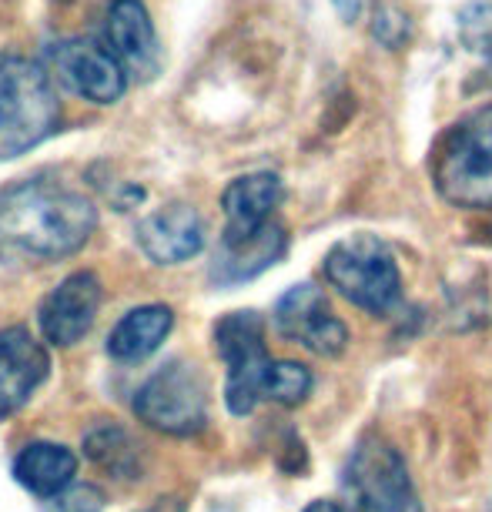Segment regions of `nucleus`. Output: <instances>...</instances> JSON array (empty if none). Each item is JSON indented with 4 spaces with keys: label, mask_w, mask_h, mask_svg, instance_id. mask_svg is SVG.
<instances>
[{
    "label": "nucleus",
    "mask_w": 492,
    "mask_h": 512,
    "mask_svg": "<svg viewBox=\"0 0 492 512\" xmlns=\"http://www.w3.org/2000/svg\"><path fill=\"white\" fill-rule=\"evenodd\" d=\"M98 211L81 191L54 181H24L0 195V251L54 262L74 255L91 238Z\"/></svg>",
    "instance_id": "1"
},
{
    "label": "nucleus",
    "mask_w": 492,
    "mask_h": 512,
    "mask_svg": "<svg viewBox=\"0 0 492 512\" xmlns=\"http://www.w3.org/2000/svg\"><path fill=\"white\" fill-rule=\"evenodd\" d=\"M61 124L51 74L31 57L0 54V161L21 158Z\"/></svg>",
    "instance_id": "2"
},
{
    "label": "nucleus",
    "mask_w": 492,
    "mask_h": 512,
    "mask_svg": "<svg viewBox=\"0 0 492 512\" xmlns=\"http://www.w3.org/2000/svg\"><path fill=\"white\" fill-rule=\"evenodd\" d=\"M432 178L452 208L492 211V104L472 111L442 138Z\"/></svg>",
    "instance_id": "3"
},
{
    "label": "nucleus",
    "mask_w": 492,
    "mask_h": 512,
    "mask_svg": "<svg viewBox=\"0 0 492 512\" xmlns=\"http://www.w3.org/2000/svg\"><path fill=\"white\" fill-rule=\"evenodd\" d=\"M325 275L339 288V295L372 315L392 312L399 302V265L392 248L375 235H352L339 241L325 258Z\"/></svg>",
    "instance_id": "4"
},
{
    "label": "nucleus",
    "mask_w": 492,
    "mask_h": 512,
    "mask_svg": "<svg viewBox=\"0 0 492 512\" xmlns=\"http://www.w3.org/2000/svg\"><path fill=\"white\" fill-rule=\"evenodd\" d=\"M342 492L352 512H412L416 492H412L409 469L395 446L382 436H365L352 449L342 472Z\"/></svg>",
    "instance_id": "5"
},
{
    "label": "nucleus",
    "mask_w": 492,
    "mask_h": 512,
    "mask_svg": "<svg viewBox=\"0 0 492 512\" xmlns=\"http://www.w3.org/2000/svg\"><path fill=\"white\" fill-rule=\"evenodd\" d=\"M215 349L228 365L225 402L235 415H248L258 402L268 399L275 362L268 359L262 318L255 312H231L215 325Z\"/></svg>",
    "instance_id": "6"
},
{
    "label": "nucleus",
    "mask_w": 492,
    "mask_h": 512,
    "mask_svg": "<svg viewBox=\"0 0 492 512\" xmlns=\"http://www.w3.org/2000/svg\"><path fill=\"white\" fill-rule=\"evenodd\" d=\"M134 412L151 429L168 436H195L208 422L205 382L191 365L171 362L168 369L154 372L138 389Z\"/></svg>",
    "instance_id": "7"
},
{
    "label": "nucleus",
    "mask_w": 492,
    "mask_h": 512,
    "mask_svg": "<svg viewBox=\"0 0 492 512\" xmlns=\"http://www.w3.org/2000/svg\"><path fill=\"white\" fill-rule=\"evenodd\" d=\"M47 64L64 88L94 104H114L128 91V74L108 47L91 37H67L47 47Z\"/></svg>",
    "instance_id": "8"
},
{
    "label": "nucleus",
    "mask_w": 492,
    "mask_h": 512,
    "mask_svg": "<svg viewBox=\"0 0 492 512\" xmlns=\"http://www.w3.org/2000/svg\"><path fill=\"white\" fill-rule=\"evenodd\" d=\"M275 325L278 332L292 342H302L305 349H312L315 355H339L349 342V328L328 308V298L322 295V288L315 285H295L278 298L275 305Z\"/></svg>",
    "instance_id": "9"
},
{
    "label": "nucleus",
    "mask_w": 492,
    "mask_h": 512,
    "mask_svg": "<svg viewBox=\"0 0 492 512\" xmlns=\"http://www.w3.org/2000/svg\"><path fill=\"white\" fill-rule=\"evenodd\" d=\"M101 308V282L91 272L64 278L41 305V332L51 345H74L91 332Z\"/></svg>",
    "instance_id": "10"
},
{
    "label": "nucleus",
    "mask_w": 492,
    "mask_h": 512,
    "mask_svg": "<svg viewBox=\"0 0 492 512\" xmlns=\"http://www.w3.org/2000/svg\"><path fill=\"white\" fill-rule=\"evenodd\" d=\"M47 369H51V359L27 328L0 332V419L31 402V395L47 379Z\"/></svg>",
    "instance_id": "11"
},
{
    "label": "nucleus",
    "mask_w": 492,
    "mask_h": 512,
    "mask_svg": "<svg viewBox=\"0 0 492 512\" xmlns=\"http://www.w3.org/2000/svg\"><path fill=\"white\" fill-rule=\"evenodd\" d=\"M285 251H288V235L275 221L248 231V235H221L215 262H211V282L225 288L252 282V278L268 272Z\"/></svg>",
    "instance_id": "12"
},
{
    "label": "nucleus",
    "mask_w": 492,
    "mask_h": 512,
    "mask_svg": "<svg viewBox=\"0 0 492 512\" xmlns=\"http://www.w3.org/2000/svg\"><path fill=\"white\" fill-rule=\"evenodd\" d=\"M108 51L118 57L124 74L151 81L161 67V47L141 0H114L108 11Z\"/></svg>",
    "instance_id": "13"
},
{
    "label": "nucleus",
    "mask_w": 492,
    "mask_h": 512,
    "mask_svg": "<svg viewBox=\"0 0 492 512\" xmlns=\"http://www.w3.org/2000/svg\"><path fill=\"white\" fill-rule=\"evenodd\" d=\"M138 245L158 265H178L195 258L205 245V225L188 205H168L138 225Z\"/></svg>",
    "instance_id": "14"
},
{
    "label": "nucleus",
    "mask_w": 492,
    "mask_h": 512,
    "mask_svg": "<svg viewBox=\"0 0 492 512\" xmlns=\"http://www.w3.org/2000/svg\"><path fill=\"white\" fill-rule=\"evenodd\" d=\"M282 195V181H278V175H268V171L235 178L221 195V208H225L228 218L225 235H248V231L268 225Z\"/></svg>",
    "instance_id": "15"
},
{
    "label": "nucleus",
    "mask_w": 492,
    "mask_h": 512,
    "mask_svg": "<svg viewBox=\"0 0 492 512\" xmlns=\"http://www.w3.org/2000/svg\"><path fill=\"white\" fill-rule=\"evenodd\" d=\"M171 325H175L171 308H164V305L134 308V312H128L118 325L111 328V335H108L111 359H118V362L148 359V355L158 349L164 338H168Z\"/></svg>",
    "instance_id": "16"
},
{
    "label": "nucleus",
    "mask_w": 492,
    "mask_h": 512,
    "mask_svg": "<svg viewBox=\"0 0 492 512\" xmlns=\"http://www.w3.org/2000/svg\"><path fill=\"white\" fill-rule=\"evenodd\" d=\"M74 472H77V456L67 446H57V442H31L14 459L17 482L44 499L61 492L64 486H71Z\"/></svg>",
    "instance_id": "17"
},
{
    "label": "nucleus",
    "mask_w": 492,
    "mask_h": 512,
    "mask_svg": "<svg viewBox=\"0 0 492 512\" xmlns=\"http://www.w3.org/2000/svg\"><path fill=\"white\" fill-rule=\"evenodd\" d=\"M84 446H88V456L98 462V466L121 472V476H128V472L138 466L134 442L128 439V432L118 429V425H98V429L84 439Z\"/></svg>",
    "instance_id": "18"
},
{
    "label": "nucleus",
    "mask_w": 492,
    "mask_h": 512,
    "mask_svg": "<svg viewBox=\"0 0 492 512\" xmlns=\"http://www.w3.org/2000/svg\"><path fill=\"white\" fill-rule=\"evenodd\" d=\"M459 34L462 44L492 67V4L479 0V4L466 7L459 17Z\"/></svg>",
    "instance_id": "19"
},
{
    "label": "nucleus",
    "mask_w": 492,
    "mask_h": 512,
    "mask_svg": "<svg viewBox=\"0 0 492 512\" xmlns=\"http://www.w3.org/2000/svg\"><path fill=\"white\" fill-rule=\"evenodd\" d=\"M312 392V372L298 362H275L272 382H268V399L282 405H298Z\"/></svg>",
    "instance_id": "20"
},
{
    "label": "nucleus",
    "mask_w": 492,
    "mask_h": 512,
    "mask_svg": "<svg viewBox=\"0 0 492 512\" xmlns=\"http://www.w3.org/2000/svg\"><path fill=\"white\" fill-rule=\"evenodd\" d=\"M44 512H104V492L91 482H71L44 499Z\"/></svg>",
    "instance_id": "21"
},
{
    "label": "nucleus",
    "mask_w": 492,
    "mask_h": 512,
    "mask_svg": "<svg viewBox=\"0 0 492 512\" xmlns=\"http://www.w3.org/2000/svg\"><path fill=\"white\" fill-rule=\"evenodd\" d=\"M412 31V24H409V17H405L399 7H389V4H382L379 11L372 14V34L379 37V41L385 47H399L405 44V37H409Z\"/></svg>",
    "instance_id": "22"
},
{
    "label": "nucleus",
    "mask_w": 492,
    "mask_h": 512,
    "mask_svg": "<svg viewBox=\"0 0 492 512\" xmlns=\"http://www.w3.org/2000/svg\"><path fill=\"white\" fill-rule=\"evenodd\" d=\"M332 7L339 11V17L345 24L359 21V11H362V0H332Z\"/></svg>",
    "instance_id": "23"
},
{
    "label": "nucleus",
    "mask_w": 492,
    "mask_h": 512,
    "mask_svg": "<svg viewBox=\"0 0 492 512\" xmlns=\"http://www.w3.org/2000/svg\"><path fill=\"white\" fill-rule=\"evenodd\" d=\"M305 512H342V509L335 506V502H328V499H318V502H312V506H308Z\"/></svg>",
    "instance_id": "24"
}]
</instances>
